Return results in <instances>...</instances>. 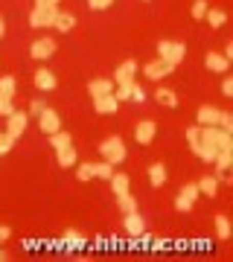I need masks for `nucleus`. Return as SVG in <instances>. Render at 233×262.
Returning a JSON list of instances; mask_svg holds the SVG:
<instances>
[{
    "instance_id": "obj_6",
    "label": "nucleus",
    "mask_w": 233,
    "mask_h": 262,
    "mask_svg": "<svg viewBox=\"0 0 233 262\" xmlns=\"http://www.w3.org/2000/svg\"><path fill=\"white\" fill-rule=\"evenodd\" d=\"M38 128L44 131L47 137H50V134H56V131L61 128V117H58L56 108H44V111L38 114Z\"/></svg>"
},
{
    "instance_id": "obj_35",
    "label": "nucleus",
    "mask_w": 233,
    "mask_h": 262,
    "mask_svg": "<svg viewBox=\"0 0 233 262\" xmlns=\"http://www.w3.org/2000/svg\"><path fill=\"white\" fill-rule=\"evenodd\" d=\"M198 134H201V125H189V128H186V143H189V149L198 146Z\"/></svg>"
},
{
    "instance_id": "obj_11",
    "label": "nucleus",
    "mask_w": 233,
    "mask_h": 262,
    "mask_svg": "<svg viewBox=\"0 0 233 262\" xmlns=\"http://www.w3.org/2000/svg\"><path fill=\"white\" fill-rule=\"evenodd\" d=\"M134 73H137V61H134V58H125V61L117 67V73H114V84L134 82Z\"/></svg>"
},
{
    "instance_id": "obj_19",
    "label": "nucleus",
    "mask_w": 233,
    "mask_h": 262,
    "mask_svg": "<svg viewBox=\"0 0 233 262\" xmlns=\"http://www.w3.org/2000/svg\"><path fill=\"white\" fill-rule=\"evenodd\" d=\"M204 20L210 24V29H222L224 24H227V12H224V9H216V6H207Z\"/></svg>"
},
{
    "instance_id": "obj_27",
    "label": "nucleus",
    "mask_w": 233,
    "mask_h": 262,
    "mask_svg": "<svg viewBox=\"0 0 233 262\" xmlns=\"http://www.w3.org/2000/svg\"><path fill=\"white\" fill-rule=\"evenodd\" d=\"M193 151H196V155L204 160V163H213V160H216V151H219V149H216V146H207V143H198Z\"/></svg>"
},
{
    "instance_id": "obj_37",
    "label": "nucleus",
    "mask_w": 233,
    "mask_h": 262,
    "mask_svg": "<svg viewBox=\"0 0 233 262\" xmlns=\"http://www.w3.org/2000/svg\"><path fill=\"white\" fill-rule=\"evenodd\" d=\"M12 111H15L12 99H9V96H3V94H0V117H9Z\"/></svg>"
},
{
    "instance_id": "obj_14",
    "label": "nucleus",
    "mask_w": 233,
    "mask_h": 262,
    "mask_svg": "<svg viewBox=\"0 0 233 262\" xmlns=\"http://www.w3.org/2000/svg\"><path fill=\"white\" fill-rule=\"evenodd\" d=\"M114 88H117V84H114V79H91V82H88V94L96 99V96L114 94Z\"/></svg>"
},
{
    "instance_id": "obj_42",
    "label": "nucleus",
    "mask_w": 233,
    "mask_h": 262,
    "mask_svg": "<svg viewBox=\"0 0 233 262\" xmlns=\"http://www.w3.org/2000/svg\"><path fill=\"white\" fill-rule=\"evenodd\" d=\"M44 108H47V105L44 102H38V99H35V102H32V105H29V117H38V114H41V111H44Z\"/></svg>"
},
{
    "instance_id": "obj_9",
    "label": "nucleus",
    "mask_w": 233,
    "mask_h": 262,
    "mask_svg": "<svg viewBox=\"0 0 233 262\" xmlns=\"http://www.w3.org/2000/svg\"><path fill=\"white\" fill-rule=\"evenodd\" d=\"M122 230H125L131 239H140V233L146 230V222H143V215H140L137 210L125 213V219H122Z\"/></svg>"
},
{
    "instance_id": "obj_17",
    "label": "nucleus",
    "mask_w": 233,
    "mask_h": 262,
    "mask_svg": "<svg viewBox=\"0 0 233 262\" xmlns=\"http://www.w3.org/2000/svg\"><path fill=\"white\" fill-rule=\"evenodd\" d=\"M166 178H169V175H166V166H163V163H152V166H149V184L155 189L166 187Z\"/></svg>"
},
{
    "instance_id": "obj_25",
    "label": "nucleus",
    "mask_w": 233,
    "mask_h": 262,
    "mask_svg": "<svg viewBox=\"0 0 233 262\" xmlns=\"http://www.w3.org/2000/svg\"><path fill=\"white\" fill-rule=\"evenodd\" d=\"M50 146H53V149H65V146H73V137H70V134H67V131H61L58 128L56 134H50Z\"/></svg>"
},
{
    "instance_id": "obj_43",
    "label": "nucleus",
    "mask_w": 233,
    "mask_h": 262,
    "mask_svg": "<svg viewBox=\"0 0 233 262\" xmlns=\"http://www.w3.org/2000/svg\"><path fill=\"white\" fill-rule=\"evenodd\" d=\"M58 3H61V0H35V6H47V9H53Z\"/></svg>"
},
{
    "instance_id": "obj_15",
    "label": "nucleus",
    "mask_w": 233,
    "mask_h": 262,
    "mask_svg": "<svg viewBox=\"0 0 233 262\" xmlns=\"http://www.w3.org/2000/svg\"><path fill=\"white\" fill-rule=\"evenodd\" d=\"M219 108L216 105H201L196 111V120H198V125H219Z\"/></svg>"
},
{
    "instance_id": "obj_13",
    "label": "nucleus",
    "mask_w": 233,
    "mask_h": 262,
    "mask_svg": "<svg viewBox=\"0 0 233 262\" xmlns=\"http://www.w3.org/2000/svg\"><path fill=\"white\" fill-rule=\"evenodd\" d=\"M204 67L210 70V73H222L224 76L227 70H230V61H227L222 53H213V50H210V53L204 56Z\"/></svg>"
},
{
    "instance_id": "obj_21",
    "label": "nucleus",
    "mask_w": 233,
    "mask_h": 262,
    "mask_svg": "<svg viewBox=\"0 0 233 262\" xmlns=\"http://www.w3.org/2000/svg\"><path fill=\"white\" fill-rule=\"evenodd\" d=\"M73 27H76V15H73V12H61V9H58L53 29H58V32H70Z\"/></svg>"
},
{
    "instance_id": "obj_10",
    "label": "nucleus",
    "mask_w": 233,
    "mask_h": 262,
    "mask_svg": "<svg viewBox=\"0 0 233 262\" xmlns=\"http://www.w3.org/2000/svg\"><path fill=\"white\" fill-rule=\"evenodd\" d=\"M35 88L41 91V94H50V91H56V84H58V79H56V73L53 70H47V67H41V70H35Z\"/></svg>"
},
{
    "instance_id": "obj_30",
    "label": "nucleus",
    "mask_w": 233,
    "mask_h": 262,
    "mask_svg": "<svg viewBox=\"0 0 233 262\" xmlns=\"http://www.w3.org/2000/svg\"><path fill=\"white\" fill-rule=\"evenodd\" d=\"M65 245H67V248H84V236H79V230H67V233H65Z\"/></svg>"
},
{
    "instance_id": "obj_45",
    "label": "nucleus",
    "mask_w": 233,
    "mask_h": 262,
    "mask_svg": "<svg viewBox=\"0 0 233 262\" xmlns=\"http://www.w3.org/2000/svg\"><path fill=\"white\" fill-rule=\"evenodd\" d=\"M9 259H12V256H9L6 251H3V248H0V262H9Z\"/></svg>"
},
{
    "instance_id": "obj_1",
    "label": "nucleus",
    "mask_w": 233,
    "mask_h": 262,
    "mask_svg": "<svg viewBox=\"0 0 233 262\" xmlns=\"http://www.w3.org/2000/svg\"><path fill=\"white\" fill-rule=\"evenodd\" d=\"M99 155H102V160H108L111 166H117V163H122V160H125L129 149H125L122 137H105V140L99 143Z\"/></svg>"
},
{
    "instance_id": "obj_29",
    "label": "nucleus",
    "mask_w": 233,
    "mask_h": 262,
    "mask_svg": "<svg viewBox=\"0 0 233 262\" xmlns=\"http://www.w3.org/2000/svg\"><path fill=\"white\" fill-rule=\"evenodd\" d=\"M15 143H18V137H12L9 131H3V134H0V158L9 155V151L15 149Z\"/></svg>"
},
{
    "instance_id": "obj_4",
    "label": "nucleus",
    "mask_w": 233,
    "mask_h": 262,
    "mask_svg": "<svg viewBox=\"0 0 233 262\" xmlns=\"http://www.w3.org/2000/svg\"><path fill=\"white\" fill-rule=\"evenodd\" d=\"M56 50H58V44L53 38H35L32 47H29V56L35 58V61H47V58L56 56Z\"/></svg>"
},
{
    "instance_id": "obj_5",
    "label": "nucleus",
    "mask_w": 233,
    "mask_h": 262,
    "mask_svg": "<svg viewBox=\"0 0 233 262\" xmlns=\"http://www.w3.org/2000/svg\"><path fill=\"white\" fill-rule=\"evenodd\" d=\"M175 73V67L166 64V61H160V58H155V61H149V64H143V76L149 79V82H163L166 76Z\"/></svg>"
},
{
    "instance_id": "obj_23",
    "label": "nucleus",
    "mask_w": 233,
    "mask_h": 262,
    "mask_svg": "<svg viewBox=\"0 0 233 262\" xmlns=\"http://www.w3.org/2000/svg\"><path fill=\"white\" fill-rule=\"evenodd\" d=\"M230 233H233L230 219H227L224 213H219L216 215V236H219V239H230Z\"/></svg>"
},
{
    "instance_id": "obj_26",
    "label": "nucleus",
    "mask_w": 233,
    "mask_h": 262,
    "mask_svg": "<svg viewBox=\"0 0 233 262\" xmlns=\"http://www.w3.org/2000/svg\"><path fill=\"white\" fill-rule=\"evenodd\" d=\"M117 210H122V213L137 210V198L131 195V192H122V195H117Z\"/></svg>"
},
{
    "instance_id": "obj_34",
    "label": "nucleus",
    "mask_w": 233,
    "mask_h": 262,
    "mask_svg": "<svg viewBox=\"0 0 233 262\" xmlns=\"http://www.w3.org/2000/svg\"><path fill=\"white\" fill-rule=\"evenodd\" d=\"M219 128H222V131H230V134H233V114H230V111H222V114H219Z\"/></svg>"
},
{
    "instance_id": "obj_3",
    "label": "nucleus",
    "mask_w": 233,
    "mask_h": 262,
    "mask_svg": "<svg viewBox=\"0 0 233 262\" xmlns=\"http://www.w3.org/2000/svg\"><path fill=\"white\" fill-rule=\"evenodd\" d=\"M56 15H58V6H53V9H47V6H32V12H29V27L35 29H47L56 24Z\"/></svg>"
},
{
    "instance_id": "obj_8",
    "label": "nucleus",
    "mask_w": 233,
    "mask_h": 262,
    "mask_svg": "<svg viewBox=\"0 0 233 262\" xmlns=\"http://www.w3.org/2000/svg\"><path fill=\"white\" fill-rule=\"evenodd\" d=\"M155 134H158V122L155 120H143L134 125V140L140 143V146H149L152 140H155Z\"/></svg>"
},
{
    "instance_id": "obj_18",
    "label": "nucleus",
    "mask_w": 233,
    "mask_h": 262,
    "mask_svg": "<svg viewBox=\"0 0 233 262\" xmlns=\"http://www.w3.org/2000/svg\"><path fill=\"white\" fill-rule=\"evenodd\" d=\"M155 102L163 105V108H178V94L172 88H163V84H160L158 91H155Z\"/></svg>"
},
{
    "instance_id": "obj_28",
    "label": "nucleus",
    "mask_w": 233,
    "mask_h": 262,
    "mask_svg": "<svg viewBox=\"0 0 233 262\" xmlns=\"http://www.w3.org/2000/svg\"><path fill=\"white\" fill-rule=\"evenodd\" d=\"M114 175V166L108 163V160H102V163H93V178H102V181H108Z\"/></svg>"
},
{
    "instance_id": "obj_40",
    "label": "nucleus",
    "mask_w": 233,
    "mask_h": 262,
    "mask_svg": "<svg viewBox=\"0 0 233 262\" xmlns=\"http://www.w3.org/2000/svg\"><path fill=\"white\" fill-rule=\"evenodd\" d=\"M222 96H227V99L233 96V79H230V76H224V82H222Z\"/></svg>"
},
{
    "instance_id": "obj_36",
    "label": "nucleus",
    "mask_w": 233,
    "mask_h": 262,
    "mask_svg": "<svg viewBox=\"0 0 233 262\" xmlns=\"http://www.w3.org/2000/svg\"><path fill=\"white\" fill-rule=\"evenodd\" d=\"M88 6H91V12H105L114 6V0H88Z\"/></svg>"
},
{
    "instance_id": "obj_16",
    "label": "nucleus",
    "mask_w": 233,
    "mask_h": 262,
    "mask_svg": "<svg viewBox=\"0 0 233 262\" xmlns=\"http://www.w3.org/2000/svg\"><path fill=\"white\" fill-rule=\"evenodd\" d=\"M56 163H58V166H65V169L76 166V163H79V151H76V146H65V149H58L56 151Z\"/></svg>"
},
{
    "instance_id": "obj_12",
    "label": "nucleus",
    "mask_w": 233,
    "mask_h": 262,
    "mask_svg": "<svg viewBox=\"0 0 233 262\" xmlns=\"http://www.w3.org/2000/svg\"><path fill=\"white\" fill-rule=\"evenodd\" d=\"M117 108H120V102H117V96L114 94H105V96H96V99H93V111L102 114V117L117 114Z\"/></svg>"
},
{
    "instance_id": "obj_44",
    "label": "nucleus",
    "mask_w": 233,
    "mask_h": 262,
    "mask_svg": "<svg viewBox=\"0 0 233 262\" xmlns=\"http://www.w3.org/2000/svg\"><path fill=\"white\" fill-rule=\"evenodd\" d=\"M6 35V20H3V15H0V38Z\"/></svg>"
},
{
    "instance_id": "obj_31",
    "label": "nucleus",
    "mask_w": 233,
    "mask_h": 262,
    "mask_svg": "<svg viewBox=\"0 0 233 262\" xmlns=\"http://www.w3.org/2000/svg\"><path fill=\"white\" fill-rule=\"evenodd\" d=\"M207 6H210L207 0H193V9H189V15H193L196 20H204V12H207Z\"/></svg>"
},
{
    "instance_id": "obj_24",
    "label": "nucleus",
    "mask_w": 233,
    "mask_h": 262,
    "mask_svg": "<svg viewBox=\"0 0 233 262\" xmlns=\"http://www.w3.org/2000/svg\"><path fill=\"white\" fill-rule=\"evenodd\" d=\"M0 94L15 99V94H18V79L15 76H0Z\"/></svg>"
},
{
    "instance_id": "obj_39",
    "label": "nucleus",
    "mask_w": 233,
    "mask_h": 262,
    "mask_svg": "<svg viewBox=\"0 0 233 262\" xmlns=\"http://www.w3.org/2000/svg\"><path fill=\"white\" fill-rule=\"evenodd\" d=\"M131 102H146V91L134 82V94H131Z\"/></svg>"
},
{
    "instance_id": "obj_32",
    "label": "nucleus",
    "mask_w": 233,
    "mask_h": 262,
    "mask_svg": "<svg viewBox=\"0 0 233 262\" xmlns=\"http://www.w3.org/2000/svg\"><path fill=\"white\" fill-rule=\"evenodd\" d=\"M178 195H184L186 201H193V204H196V198L201 195V192H198V184H184V187H181V192H178Z\"/></svg>"
},
{
    "instance_id": "obj_7",
    "label": "nucleus",
    "mask_w": 233,
    "mask_h": 262,
    "mask_svg": "<svg viewBox=\"0 0 233 262\" xmlns=\"http://www.w3.org/2000/svg\"><path fill=\"white\" fill-rule=\"evenodd\" d=\"M27 125H29V114L27 111H15L6 117V131H9L12 137H24V131H27Z\"/></svg>"
},
{
    "instance_id": "obj_33",
    "label": "nucleus",
    "mask_w": 233,
    "mask_h": 262,
    "mask_svg": "<svg viewBox=\"0 0 233 262\" xmlns=\"http://www.w3.org/2000/svg\"><path fill=\"white\" fill-rule=\"evenodd\" d=\"M76 178L79 181H91L93 178V163H76Z\"/></svg>"
},
{
    "instance_id": "obj_41",
    "label": "nucleus",
    "mask_w": 233,
    "mask_h": 262,
    "mask_svg": "<svg viewBox=\"0 0 233 262\" xmlns=\"http://www.w3.org/2000/svg\"><path fill=\"white\" fill-rule=\"evenodd\" d=\"M12 239V227L9 225H0V245H6Z\"/></svg>"
},
{
    "instance_id": "obj_2",
    "label": "nucleus",
    "mask_w": 233,
    "mask_h": 262,
    "mask_svg": "<svg viewBox=\"0 0 233 262\" xmlns=\"http://www.w3.org/2000/svg\"><path fill=\"white\" fill-rule=\"evenodd\" d=\"M184 56H186V47L181 44V41H166V38H163V41L158 44V58L166 61V64H172V67L181 64Z\"/></svg>"
},
{
    "instance_id": "obj_38",
    "label": "nucleus",
    "mask_w": 233,
    "mask_h": 262,
    "mask_svg": "<svg viewBox=\"0 0 233 262\" xmlns=\"http://www.w3.org/2000/svg\"><path fill=\"white\" fill-rule=\"evenodd\" d=\"M175 210L178 213H189V210H193V201H186L184 195H178L175 198Z\"/></svg>"
},
{
    "instance_id": "obj_20",
    "label": "nucleus",
    "mask_w": 233,
    "mask_h": 262,
    "mask_svg": "<svg viewBox=\"0 0 233 262\" xmlns=\"http://www.w3.org/2000/svg\"><path fill=\"white\" fill-rule=\"evenodd\" d=\"M108 184H111L114 195H122V192H129V187H131V178L125 175V172H114L111 178H108Z\"/></svg>"
},
{
    "instance_id": "obj_22",
    "label": "nucleus",
    "mask_w": 233,
    "mask_h": 262,
    "mask_svg": "<svg viewBox=\"0 0 233 262\" xmlns=\"http://www.w3.org/2000/svg\"><path fill=\"white\" fill-rule=\"evenodd\" d=\"M198 192L216 198V192H219V178H216V175H204V178L198 181Z\"/></svg>"
}]
</instances>
